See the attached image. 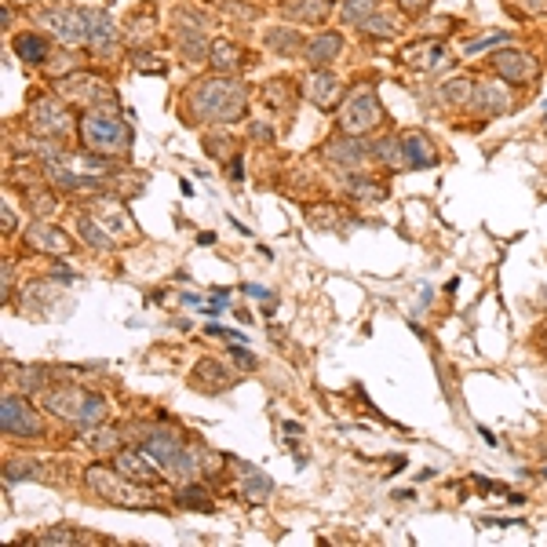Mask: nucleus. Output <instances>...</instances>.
I'll return each instance as SVG.
<instances>
[{"label":"nucleus","mask_w":547,"mask_h":547,"mask_svg":"<svg viewBox=\"0 0 547 547\" xmlns=\"http://www.w3.org/2000/svg\"><path fill=\"white\" fill-rule=\"evenodd\" d=\"M182 107H187V121L194 125H234L248 110V88L234 73L201 77L187 88Z\"/></svg>","instance_id":"nucleus-1"},{"label":"nucleus","mask_w":547,"mask_h":547,"mask_svg":"<svg viewBox=\"0 0 547 547\" xmlns=\"http://www.w3.org/2000/svg\"><path fill=\"white\" fill-rule=\"evenodd\" d=\"M84 486H88L91 496H99L103 504H117V507H132V511H150V507H157V500L146 493L150 486H139V482L125 478L117 468H107V464L84 468Z\"/></svg>","instance_id":"nucleus-2"},{"label":"nucleus","mask_w":547,"mask_h":547,"mask_svg":"<svg viewBox=\"0 0 547 547\" xmlns=\"http://www.w3.org/2000/svg\"><path fill=\"white\" fill-rule=\"evenodd\" d=\"M77 135H80V150L99 157H125L132 150V128L103 110H84L77 117Z\"/></svg>","instance_id":"nucleus-3"},{"label":"nucleus","mask_w":547,"mask_h":547,"mask_svg":"<svg viewBox=\"0 0 547 547\" xmlns=\"http://www.w3.org/2000/svg\"><path fill=\"white\" fill-rule=\"evenodd\" d=\"M380 125H384V107L376 99V88H369V84L350 88V96L339 107V132L365 135V132H373Z\"/></svg>","instance_id":"nucleus-4"},{"label":"nucleus","mask_w":547,"mask_h":547,"mask_svg":"<svg viewBox=\"0 0 547 547\" xmlns=\"http://www.w3.org/2000/svg\"><path fill=\"white\" fill-rule=\"evenodd\" d=\"M321 161L343 175H354L365 168V161H373V139H365V135H332L321 143Z\"/></svg>","instance_id":"nucleus-5"},{"label":"nucleus","mask_w":547,"mask_h":547,"mask_svg":"<svg viewBox=\"0 0 547 547\" xmlns=\"http://www.w3.org/2000/svg\"><path fill=\"white\" fill-rule=\"evenodd\" d=\"M37 26L55 33L66 48L88 44V8H70V5H51L37 12Z\"/></svg>","instance_id":"nucleus-6"},{"label":"nucleus","mask_w":547,"mask_h":547,"mask_svg":"<svg viewBox=\"0 0 547 547\" xmlns=\"http://www.w3.org/2000/svg\"><path fill=\"white\" fill-rule=\"evenodd\" d=\"M0 427L8 438H41L44 434V420L37 416V409L26 402V394H5L0 398Z\"/></svg>","instance_id":"nucleus-7"},{"label":"nucleus","mask_w":547,"mask_h":547,"mask_svg":"<svg viewBox=\"0 0 547 547\" xmlns=\"http://www.w3.org/2000/svg\"><path fill=\"white\" fill-rule=\"evenodd\" d=\"M26 121H30V128H33L37 135H48V139H55V143L70 139V132H73V117H70V110H66L59 99H51V96L33 99V103H30Z\"/></svg>","instance_id":"nucleus-8"},{"label":"nucleus","mask_w":547,"mask_h":547,"mask_svg":"<svg viewBox=\"0 0 547 547\" xmlns=\"http://www.w3.org/2000/svg\"><path fill=\"white\" fill-rule=\"evenodd\" d=\"M37 398H41V405H44L51 416H59V420H66V423H77V420H80V413H84L88 391H84V387H77L73 380H62V384L44 387Z\"/></svg>","instance_id":"nucleus-9"},{"label":"nucleus","mask_w":547,"mask_h":547,"mask_svg":"<svg viewBox=\"0 0 547 547\" xmlns=\"http://www.w3.org/2000/svg\"><path fill=\"white\" fill-rule=\"evenodd\" d=\"M303 91H307V99L318 107V110H336V107H343V80L329 70V66H321V70H314V73H307V80H303Z\"/></svg>","instance_id":"nucleus-10"},{"label":"nucleus","mask_w":547,"mask_h":547,"mask_svg":"<svg viewBox=\"0 0 547 547\" xmlns=\"http://www.w3.org/2000/svg\"><path fill=\"white\" fill-rule=\"evenodd\" d=\"M493 70L500 73V80L504 84H533L536 80V73H540V66H536V59L529 55V51H522V48H504L496 59H493Z\"/></svg>","instance_id":"nucleus-11"},{"label":"nucleus","mask_w":547,"mask_h":547,"mask_svg":"<svg viewBox=\"0 0 547 547\" xmlns=\"http://www.w3.org/2000/svg\"><path fill=\"white\" fill-rule=\"evenodd\" d=\"M114 468H117L125 478H132V482H139V486H150V489L161 482L157 464L150 460V456H146L139 445H125L121 452H114Z\"/></svg>","instance_id":"nucleus-12"},{"label":"nucleus","mask_w":547,"mask_h":547,"mask_svg":"<svg viewBox=\"0 0 547 547\" xmlns=\"http://www.w3.org/2000/svg\"><path fill=\"white\" fill-rule=\"evenodd\" d=\"M190 384H194L198 391H205V394H223V391H230V387L237 384V376L227 369L219 357H201L194 369H190Z\"/></svg>","instance_id":"nucleus-13"},{"label":"nucleus","mask_w":547,"mask_h":547,"mask_svg":"<svg viewBox=\"0 0 547 547\" xmlns=\"http://www.w3.org/2000/svg\"><path fill=\"white\" fill-rule=\"evenodd\" d=\"M33 252H48V255H70L73 252V241L55 227V223H48V219H33L30 227H26V237H23Z\"/></svg>","instance_id":"nucleus-14"},{"label":"nucleus","mask_w":547,"mask_h":547,"mask_svg":"<svg viewBox=\"0 0 547 547\" xmlns=\"http://www.w3.org/2000/svg\"><path fill=\"white\" fill-rule=\"evenodd\" d=\"M121 44V30H117V23L103 12V8H88V48L91 51H114Z\"/></svg>","instance_id":"nucleus-15"},{"label":"nucleus","mask_w":547,"mask_h":547,"mask_svg":"<svg viewBox=\"0 0 547 547\" xmlns=\"http://www.w3.org/2000/svg\"><path fill=\"white\" fill-rule=\"evenodd\" d=\"M471 107H475L478 114H486V117H496V114L515 110V99L507 96L504 84L486 80V84H475V99H471Z\"/></svg>","instance_id":"nucleus-16"},{"label":"nucleus","mask_w":547,"mask_h":547,"mask_svg":"<svg viewBox=\"0 0 547 547\" xmlns=\"http://www.w3.org/2000/svg\"><path fill=\"white\" fill-rule=\"evenodd\" d=\"M307 66L311 70H321V66H332L339 55H343V33H336V30H325V33H318L314 41H307Z\"/></svg>","instance_id":"nucleus-17"},{"label":"nucleus","mask_w":547,"mask_h":547,"mask_svg":"<svg viewBox=\"0 0 547 547\" xmlns=\"http://www.w3.org/2000/svg\"><path fill=\"white\" fill-rule=\"evenodd\" d=\"M12 48H15V55H19L23 62H30V66H48V59H51V41H48L41 30L15 33Z\"/></svg>","instance_id":"nucleus-18"},{"label":"nucleus","mask_w":547,"mask_h":547,"mask_svg":"<svg viewBox=\"0 0 547 547\" xmlns=\"http://www.w3.org/2000/svg\"><path fill=\"white\" fill-rule=\"evenodd\" d=\"M263 107H266L270 114H289V110L296 107V88H292V80H289V77H270V80L263 84Z\"/></svg>","instance_id":"nucleus-19"},{"label":"nucleus","mask_w":547,"mask_h":547,"mask_svg":"<svg viewBox=\"0 0 547 547\" xmlns=\"http://www.w3.org/2000/svg\"><path fill=\"white\" fill-rule=\"evenodd\" d=\"M73 223H77L80 241H84L91 252H114V248H117V237L110 234V227H107V223L91 219V216H77Z\"/></svg>","instance_id":"nucleus-20"},{"label":"nucleus","mask_w":547,"mask_h":547,"mask_svg":"<svg viewBox=\"0 0 547 547\" xmlns=\"http://www.w3.org/2000/svg\"><path fill=\"white\" fill-rule=\"evenodd\" d=\"M402 146H405V164L409 168H438V150L423 132H405Z\"/></svg>","instance_id":"nucleus-21"},{"label":"nucleus","mask_w":547,"mask_h":547,"mask_svg":"<svg viewBox=\"0 0 547 547\" xmlns=\"http://www.w3.org/2000/svg\"><path fill=\"white\" fill-rule=\"evenodd\" d=\"M175 504H179L182 511H201V515H212V511H216L209 486H201L198 478H187L182 486H175Z\"/></svg>","instance_id":"nucleus-22"},{"label":"nucleus","mask_w":547,"mask_h":547,"mask_svg":"<svg viewBox=\"0 0 547 547\" xmlns=\"http://www.w3.org/2000/svg\"><path fill=\"white\" fill-rule=\"evenodd\" d=\"M175 44H179V55L182 62H209V37L205 30H187V26H175Z\"/></svg>","instance_id":"nucleus-23"},{"label":"nucleus","mask_w":547,"mask_h":547,"mask_svg":"<svg viewBox=\"0 0 547 547\" xmlns=\"http://www.w3.org/2000/svg\"><path fill=\"white\" fill-rule=\"evenodd\" d=\"M441 55H445V44H441V41H420V44L405 48L398 59H402L405 66H413L416 73H427V70H434V66L441 62Z\"/></svg>","instance_id":"nucleus-24"},{"label":"nucleus","mask_w":547,"mask_h":547,"mask_svg":"<svg viewBox=\"0 0 547 547\" xmlns=\"http://www.w3.org/2000/svg\"><path fill=\"white\" fill-rule=\"evenodd\" d=\"M234 468L241 471V496H245L248 504H266L270 493H274V482H270L263 471L248 468V464H237V460H234Z\"/></svg>","instance_id":"nucleus-25"},{"label":"nucleus","mask_w":547,"mask_h":547,"mask_svg":"<svg viewBox=\"0 0 547 547\" xmlns=\"http://www.w3.org/2000/svg\"><path fill=\"white\" fill-rule=\"evenodd\" d=\"M209 66H212L216 73H237V70L245 66V48H237V44H230V41H212V48H209Z\"/></svg>","instance_id":"nucleus-26"},{"label":"nucleus","mask_w":547,"mask_h":547,"mask_svg":"<svg viewBox=\"0 0 547 547\" xmlns=\"http://www.w3.org/2000/svg\"><path fill=\"white\" fill-rule=\"evenodd\" d=\"M263 44H266L270 51H278V55H300V51H307L303 33H300V30H289V26L266 30V33H263Z\"/></svg>","instance_id":"nucleus-27"},{"label":"nucleus","mask_w":547,"mask_h":547,"mask_svg":"<svg viewBox=\"0 0 547 547\" xmlns=\"http://www.w3.org/2000/svg\"><path fill=\"white\" fill-rule=\"evenodd\" d=\"M329 8H332V0H289V5H285V19L321 26L329 19Z\"/></svg>","instance_id":"nucleus-28"},{"label":"nucleus","mask_w":547,"mask_h":547,"mask_svg":"<svg viewBox=\"0 0 547 547\" xmlns=\"http://www.w3.org/2000/svg\"><path fill=\"white\" fill-rule=\"evenodd\" d=\"M347 187H350V198L361 201V205H384L387 201V187H384V182H376L369 175L361 179V172L347 175Z\"/></svg>","instance_id":"nucleus-29"},{"label":"nucleus","mask_w":547,"mask_h":547,"mask_svg":"<svg viewBox=\"0 0 547 547\" xmlns=\"http://www.w3.org/2000/svg\"><path fill=\"white\" fill-rule=\"evenodd\" d=\"M48 478L44 464H37L33 456H15V460L5 464V486H19V482H41Z\"/></svg>","instance_id":"nucleus-30"},{"label":"nucleus","mask_w":547,"mask_h":547,"mask_svg":"<svg viewBox=\"0 0 547 547\" xmlns=\"http://www.w3.org/2000/svg\"><path fill=\"white\" fill-rule=\"evenodd\" d=\"M438 99H441V107H471V99H475V80H471V77H449V80L438 88Z\"/></svg>","instance_id":"nucleus-31"},{"label":"nucleus","mask_w":547,"mask_h":547,"mask_svg":"<svg viewBox=\"0 0 547 547\" xmlns=\"http://www.w3.org/2000/svg\"><path fill=\"white\" fill-rule=\"evenodd\" d=\"M373 161L384 164V168H409L405 164L402 135H380V139H373Z\"/></svg>","instance_id":"nucleus-32"},{"label":"nucleus","mask_w":547,"mask_h":547,"mask_svg":"<svg viewBox=\"0 0 547 547\" xmlns=\"http://www.w3.org/2000/svg\"><path fill=\"white\" fill-rule=\"evenodd\" d=\"M88 441H91V449H96L99 456H114V452H121L125 449V431L121 427H91L88 431Z\"/></svg>","instance_id":"nucleus-33"},{"label":"nucleus","mask_w":547,"mask_h":547,"mask_svg":"<svg viewBox=\"0 0 547 547\" xmlns=\"http://www.w3.org/2000/svg\"><path fill=\"white\" fill-rule=\"evenodd\" d=\"M107 413H110V405H107V398L103 394H96V391H88V402H84V413H80V420L73 423L77 431H91V427H99L103 420H107Z\"/></svg>","instance_id":"nucleus-34"},{"label":"nucleus","mask_w":547,"mask_h":547,"mask_svg":"<svg viewBox=\"0 0 547 547\" xmlns=\"http://www.w3.org/2000/svg\"><path fill=\"white\" fill-rule=\"evenodd\" d=\"M398 30H402V26L394 23V12H380V8L361 23V33L380 37V41H394V37H398Z\"/></svg>","instance_id":"nucleus-35"},{"label":"nucleus","mask_w":547,"mask_h":547,"mask_svg":"<svg viewBox=\"0 0 547 547\" xmlns=\"http://www.w3.org/2000/svg\"><path fill=\"white\" fill-rule=\"evenodd\" d=\"M373 12H376V0H343L339 19H343L347 26H361Z\"/></svg>","instance_id":"nucleus-36"},{"label":"nucleus","mask_w":547,"mask_h":547,"mask_svg":"<svg viewBox=\"0 0 547 547\" xmlns=\"http://www.w3.org/2000/svg\"><path fill=\"white\" fill-rule=\"evenodd\" d=\"M44 387H51V369L48 365H26L23 369V394H41Z\"/></svg>","instance_id":"nucleus-37"},{"label":"nucleus","mask_w":547,"mask_h":547,"mask_svg":"<svg viewBox=\"0 0 547 547\" xmlns=\"http://www.w3.org/2000/svg\"><path fill=\"white\" fill-rule=\"evenodd\" d=\"M205 153H209L212 161H230V157H237V146H234V139H230V135H223V132H209V135H205Z\"/></svg>","instance_id":"nucleus-38"},{"label":"nucleus","mask_w":547,"mask_h":547,"mask_svg":"<svg viewBox=\"0 0 547 547\" xmlns=\"http://www.w3.org/2000/svg\"><path fill=\"white\" fill-rule=\"evenodd\" d=\"M84 533L80 529H73V525H48V529H41L33 540L37 543H51V547H62V543H77Z\"/></svg>","instance_id":"nucleus-39"},{"label":"nucleus","mask_w":547,"mask_h":547,"mask_svg":"<svg viewBox=\"0 0 547 547\" xmlns=\"http://www.w3.org/2000/svg\"><path fill=\"white\" fill-rule=\"evenodd\" d=\"M26 205H30V212H33V219H44V216H51L55 212V194L51 190H26Z\"/></svg>","instance_id":"nucleus-40"},{"label":"nucleus","mask_w":547,"mask_h":547,"mask_svg":"<svg viewBox=\"0 0 547 547\" xmlns=\"http://www.w3.org/2000/svg\"><path fill=\"white\" fill-rule=\"evenodd\" d=\"M223 15H234L237 23H252V19H259V8L255 5H245V0H219L216 5Z\"/></svg>","instance_id":"nucleus-41"},{"label":"nucleus","mask_w":547,"mask_h":547,"mask_svg":"<svg viewBox=\"0 0 547 547\" xmlns=\"http://www.w3.org/2000/svg\"><path fill=\"white\" fill-rule=\"evenodd\" d=\"M507 41H511V33H504V30H489L486 37L468 41V44H464V51H468V55H482V51H489L493 44H507Z\"/></svg>","instance_id":"nucleus-42"},{"label":"nucleus","mask_w":547,"mask_h":547,"mask_svg":"<svg viewBox=\"0 0 547 547\" xmlns=\"http://www.w3.org/2000/svg\"><path fill=\"white\" fill-rule=\"evenodd\" d=\"M132 66H135L139 73H164V70H168L164 59L153 55V51H146V48H135V51H132Z\"/></svg>","instance_id":"nucleus-43"},{"label":"nucleus","mask_w":547,"mask_h":547,"mask_svg":"<svg viewBox=\"0 0 547 547\" xmlns=\"http://www.w3.org/2000/svg\"><path fill=\"white\" fill-rule=\"evenodd\" d=\"M307 216L318 219V227H336L339 223V209H332V205H311Z\"/></svg>","instance_id":"nucleus-44"},{"label":"nucleus","mask_w":547,"mask_h":547,"mask_svg":"<svg viewBox=\"0 0 547 547\" xmlns=\"http://www.w3.org/2000/svg\"><path fill=\"white\" fill-rule=\"evenodd\" d=\"M274 135H278V132H274L266 121H248V139H252V143H263V146H266V143H274Z\"/></svg>","instance_id":"nucleus-45"},{"label":"nucleus","mask_w":547,"mask_h":547,"mask_svg":"<svg viewBox=\"0 0 547 547\" xmlns=\"http://www.w3.org/2000/svg\"><path fill=\"white\" fill-rule=\"evenodd\" d=\"M230 357H234V361L241 365V369H248V373H252L255 365H259V361H255V354H248V350H245L241 343H230Z\"/></svg>","instance_id":"nucleus-46"},{"label":"nucleus","mask_w":547,"mask_h":547,"mask_svg":"<svg viewBox=\"0 0 547 547\" xmlns=\"http://www.w3.org/2000/svg\"><path fill=\"white\" fill-rule=\"evenodd\" d=\"M398 8H402L405 15H423V12L431 8V0H398Z\"/></svg>","instance_id":"nucleus-47"},{"label":"nucleus","mask_w":547,"mask_h":547,"mask_svg":"<svg viewBox=\"0 0 547 547\" xmlns=\"http://www.w3.org/2000/svg\"><path fill=\"white\" fill-rule=\"evenodd\" d=\"M209 336H219V339H227V343H241V339H245L241 332H234V329H223V325H209Z\"/></svg>","instance_id":"nucleus-48"},{"label":"nucleus","mask_w":547,"mask_h":547,"mask_svg":"<svg viewBox=\"0 0 547 547\" xmlns=\"http://www.w3.org/2000/svg\"><path fill=\"white\" fill-rule=\"evenodd\" d=\"M227 164H230V168H227V175H230L234 182H241V179H245V161H241V153H237V157H230Z\"/></svg>","instance_id":"nucleus-49"},{"label":"nucleus","mask_w":547,"mask_h":547,"mask_svg":"<svg viewBox=\"0 0 547 547\" xmlns=\"http://www.w3.org/2000/svg\"><path fill=\"white\" fill-rule=\"evenodd\" d=\"M12 285H15V274H12V259H5V303H12Z\"/></svg>","instance_id":"nucleus-50"},{"label":"nucleus","mask_w":547,"mask_h":547,"mask_svg":"<svg viewBox=\"0 0 547 547\" xmlns=\"http://www.w3.org/2000/svg\"><path fill=\"white\" fill-rule=\"evenodd\" d=\"M241 289H245V296H255V300H274V292H270V289H263V285H248V282H245Z\"/></svg>","instance_id":"nucleus-51"},{"label":"nucleus","mask_w":547,"mask_h":547,"mask_svg":"<svg viewBox=\"0 0 547 547\" xmlns=\"http://www.w3.org/2000/svg\"><path fill=\"white\" fill-rule=\"evenodd\" d=\"M0 216H5V234H12V230L19 227V219L12 216V205H8V201H5V205H0Z\"/></svg>","instance_id":"nucleus-52"},{"label":"nucleus","mask_w":547,"mask_h":547,"mask_svg":"<svg viewBox=\"0 0 547 547\" xmlns=\"http://www.w3.org/2000/svg\"><path fill=\"white\" fill-rule=\"evenodd\" d=\"M529 5V12H540V15H547V0H525Z\"/></svg>","instance_id":"nucleus-53"},{"label":"nucleus","mask_w":547,"mask_h":547,"mask_svg":"<svg viewBox=\"0 0 547 547\" xmlns=\"http://www.w3.org/2000/svg\"><path fill=\"white\" fill-rule=\"evenodd\" d=\"M282 427H285V434H289V438H296V434H303V427H300V423H292V420H289V423H282Z\"/></svg>","instance_id":"nucleus-54"},{"label":"nucleus","mask_w":547,"mask_h":547,"mask_svg":"<svg viewBox=\"0 0 547 547\" xmlns=\"http://www.w3.org/2000/svg\"><path fill=\"white\" fill-rule=\"evenodd\" d=\"M198 245H216V234H209V230H205V234H198Z\"/></svg>","instance_id":"nucleus-55"},{"label":"nucleus","mask_w":547,"mask_h":547,"mask_svg":"<svg viewBox=\"0 0 547 547\" xmlns=\"http://www.w3.org/2000/svg\"><path fill=\"white\" fill-rule=\"evenodd\" d=\"M540 475H543V478H547V468H543V471H540Z\"/></svg>","instance_id":"nucleus-56"}]
</instances>
